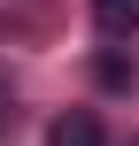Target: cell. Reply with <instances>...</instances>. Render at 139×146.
Listing matches in <instances>:
<instances>
[{"instance_id": "cell-1", "label": "cell", "mask_w": 139, "mask_h": 146, "mask_svg": "<svg viewBox=\"0 0 139 146\" xmlns=\"http://www.w3.org/2000/svg\"><path fill=\"white\" fill-rule=\"evenodd\" d=\"M46 146H108V139H101V115L70 108V115H54V131H46Z\"/></svg>"}, {"instance_id": "cell-2", "label": "cell", "mask_w": 139, "mask_h": 146, "mask_svg": "<svg viewBox=\"0 0 139 146\" xmlns=\"http://www.w3.org/2000/svg\"><path fill=\"white\" fill-rule=\"evenodd\" d=\"M93 23L108 38H124V31H139V0H93Z\"/></svg>"}, {"instance_id": "cell-3", "label": "cell", "mask_w": 139, "mask_h": 146, "mask_svg": "<svg viewBox=\"0 0 139 146\" xmlns=\"http://www.w3.org/2000/svg\"><path fill=\"white\" fill-rule=\"evenodd\" d=\"M101 85H132V62L124 54H101Z\"/></svg>"}, {"instance_id": "cell-4", "label": "cell", "mask_w": 139, "mask_h": 146, "mask_svg": "<svg viewBox=\"0 0 139 146\" xmlns=\"http://www.w3.org/2000/svg\"><path fill=\"white\" fill-rule=\"evenodd\" d=\"M0 115H8V92H0Z\"/></svg>"}]
</instances>
